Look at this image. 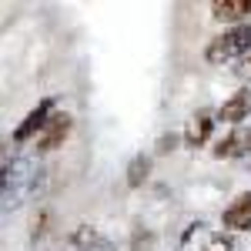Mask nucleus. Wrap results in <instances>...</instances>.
<instances>
[{
	"label": "nucleus",
	"instance_id": "obj_1",
	"mask_svg": "<svg viewBox=\"0 0 251 251\" xmlns=\"http://www.w3.org/2000/svg\"><path fill=\"white\" fill-rule=\"evenodd\" d=\"M241 54H251V20L228 27L225 34L211 37V40H208V47H204L208 64H228V60L241 57Z\"/></svg>",
	"mask_w": 251,
	"mask_h": 251
},
{
	"label": "nucleus",
	"instance_id": "obj_2",
	"mask_svg": "<svg viewBox=\"0 0 251 251\" xmlns=\"http://www.w3.org/2000/svg\"><path fill=\"white\" fill-rule=\"evenodd\" d=\"M71 127H74V117L67 114V111H54V114L47 117L44 131L34 137V148H37V154H50V151H57L60 144L67 141Z\"/></svg>",
	"mask_w": 251,
	"mask_h": 251
},
{
	"label": "nucleus",
	"instance_id": "obj_3",
	"mask_svg": "<svg viewBox=\"0 0 251 251\" xmlns=\"http://www.w3.org/2000/svg\"><path fill=\"white\" fill-rule=\"evenodd\" d=\"M57 111V104H54V97H44L37 107L30 111V114L24 117L17 124V131H14V144H27V141H34V137L44 131V124H47V117Z\"/></svg>",
	"mask_w": 251,
	"mask_h": 251
},
{
	"label": "nucleus",
	"instance_id": "obj_4",
	"mask_svg": "<svg viewBox=\"0 0 251 251\" xmlns=\"http://www.w3.org/2000/svg\"><path fill=\"white\" fill-rule=\"evenodd\" d=\"M248 114H251V91H248V87H241V91H234V94L214 111V121L241 124V121H248Z\"/></svg>",
	"mask_w": 251,
	"mask_h": 251
},
{
	"label": "nucleus",
	"instance_id": "obj_5",
	"mask_svg": "<svg viewBox=\"0 0 251 251\" xmlns=\"http://www.w3.org/2000/svg\"><path fill=\"white\" fill-rule=\"evenodd\" d=\"M221 225L228 231H248L251 228V191H241L221 214Z\"/></svg>",
	"mask_w": 251,
	"mask_h": 251
},
{
	"label": "nucleus",
	"instance_id": "obj_6",
	"mask_svg": "<svg viewBox=\"0 0 251 251\" xmlns=\"http://www.w3.org/2000/svg\"><path fill=\"white\" fill-rule=\"evenodd\" d=\"M211 127H214V111H198L184 127V144L188 148H204L208 137H211Z\"/></svg>",
	"mask_w": 251,
	"mask_h": 251
},
{
	"label": "nucleus",
	"instance_id": "obj_7",
	"mask_svg": "<svg viewBox=\"0 0 251 251\" xmlns=\"http://www.w3.org/2000/svg\"><path fill=\"white\" fill-rule=\"evenodd\" d=\"M67 245H71V251H114L107 238H100V234H97L94 228H87V225H80L77 231L67 238Z\"/></svg>",
	"mask_w": 251,
	"mask_h": 251
},
{
	"label": "nucleus",
	"instance_id": "obj_8",
	"mask_svg": "<svg viewBox=\"0 0 251 251\" xmlns=\"http://www.w3.org/2000/svg\"><path fill=\"white\" fill-rule=\"evenodd\" d=\"M211 17L214 20H238L245 24V17H251V0H214L211 3Z\"/></svg>",
	"mask_w": 251,
	"mask_h": 251
},
{
	"label": "nucleus",
	"instance_id": "obj_9",
	"mask_svg": "<svg viewBox=\"0 0 251 251\" xmlns=\"http://www.w3.org/2000/svg\"><path fill=\"white\" fill-rule=\"evenodd\" d=\"M148 174H151V157L148 154L131 157V164H127V188H141L148 181Z\"/></svg>",
	"mask_w": 251,
	"mask_h": 251
},
{
	"label": "nucleus",
	"instance_id": "obj_10",
	"mask_svg": "<svg viewBox=\"0 0 251 251\" xmlns=\"http://www.w3.org/2000/svg\"><path fill=\"white\" fill-rule=\"evenodd\" d=\"M241 141L248 144V137H241V134H228V137H221V141H218V148H214V157H234L238 151H241Z\"/></svg>",
	"mask_w": 251,
	"mask_h": 251
},
{
	"label": "nucleus",
	"instance_id": "obj_11",
	"mask_svg": "<svg viewBox=\"0 0 251 251\" xmlns=\"http://www.w3.org/2000/svg\"><path fill=\"white\" fill-rule=\"evenodd\" d=\"M10 164H14V157H10V148H7V141L0 137V198L7 191V177H10Z\"/></svg>",
	"mask_w": 251,
	"mask_h": 251
},
{
	"label": "nucleus",
	"instance_id": "obj_12",
	"mask_svg": "<svg viewBox=\"0 0 251 251\" xmlns=\"http://www.w3.org/2000/svg\"><path fill=\"white\" fill-rule=\"evenodd\" d=\"M234 245H231V238L221 231V234H211L208 238V245H204V251H231Z\"/></svg>",
	"mask_w": 251,
	"mask_h": 251
},
{
	"label": "nucleus",
	"instance_id": "obj_13",
	"mask_svg": "<svg viewBox=\"0 0 251 251\" xmlns=\"http://www.w3.org/2000/svg\"><path fill=\"white\" fill-rule=\"evenodd\" d=\"M174 144H177V134H164V137H157V154H168V151H174Z\"/></svg>",
	"mask_w": 251,
	"mask_h": 251
},
{
	"label": "nucleus",
	"instance_id": "obj_14",
	"mask_svg": "<svg viewBox=\"0 0 251 251\" xmlns=\"http://www.w3.org/2000/svg\"><path fill=\"white\" fill-rule=\"evenodd\" d=\"M248 148H251V134H248Z\"/></svg>",
	"mask_w": 251,
	"mask_h": 251
}]
</instances>
